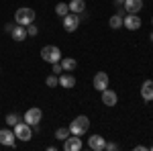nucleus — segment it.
<instances>
[{"label": "nucleus", "instance_id": "423d86ee", "mask_svg": "<svg viewBox=\"0 0 153 151\" xmlns=\"http://www.w3.org/2000/svg\"><path fill=\"white\" fill-rule=\"evenodd\" d=\"M41 116H43L41 108H29V110L25 112L23 121L27 123V125H31V127H37V125L41 123Z\"/></svg>", "mask_w": 153, "mask_h": 151}, {"label": "nucleus", "instance_id": "f8f14e48", "mask_svg": "<svg viewBox=\"0 0 153 151\" xmlns=\"http://www.w3.org/2000/svg\"><path fill=\"white\" fill-rule=\"evenodd\" d=\"M117 102H118V96L114 90H110V88L102 90V104L104 106H114Z\"/></svg>", "mask_w": 153, "mask_h": 151}, {"label": "nucleus", "instance_id": "b1692460", "mask_svg": "<svg viewBox=\"0 0 153 151\" xmlns=\"http://www.w3.org/2000/svg\"><path fill=\"white\" fill-rule=\"evenodd\" d=\"M37 33H39V29L35 27V23H31L29 27H27V35H31V37H35Z\"/></svg>", "mask_w": 153, "mask_h": 151}, {"label": "nucleus", "instance_id": "7ed1b4c3", "mask_svg": "<svg viewBox=\"0 0 153 151\" xmlns=\"http://www.w3.org/2000/svg\"><path fill=\"white\" fill-rule=\"evenodd\" d=\"M41 59L47 63H57L61 59V49L57 45H45L41 49Z\"/></svg>", "mask_w": 153, "mask_h": 151}, {"label": "nucleus", "instance_id": "ddd939ff", "mask_svg": "<svg viewBox=\"0 0 153 151\" xmlns=\"http://www.w3.org/2000/svg\"><path fill=\"white\" fill-rule=\"evenodd\" d=\"M123 8L129 12V14H139V10L143 8V0H125Z\"/></svg>", "mask_w": 153, "mask_h": 151}, {"label": "nucleus", "instance_id": "a878e982", "mask_svg": "<svg viewBox=\"0 0 153 151\" xmlns=\"http://www.w3.org/2000/svg\"><path fill=\"white\" fill-rule=\"evenodd\" d=\"M104 149H106V151H114V149H117V143H110V141H106V143H104Z\"/></svg>", "mask_w": 153, "mask_h": 151}, {"label": "nucleus", "instance_id": "cd10ccee", "mask_svg": "<svg viewBox=\"0 0 153 151\" xmlns=\"http://www.w3.org/2000/svg\"><path fill=\"white\" fill-rule=\"evenodd\" d=\"M114 2H117V4H120V6L125 4V0H114Z\"/></svg>", "mask_w": 153, "mask_h": 151}, {"label": "nucleus", "instance_id": "39448f33", "mask_svg": "<svg viewBox=\"0 0 153 151\" xmlns=\"http://www.w3.org/2000/svg\"><path fill=\"white\" fill-rule=\"evenodd\" d=\"M82 23V16L80 14H76V12H68L65 16H63V29L68 31V33H74L78 27Z\"/></svg>", "mask_w": 153, "mask_h": 151}, {"label": "nucleus", "instance_id": "c756f323", "mask_svg": "<svg viewBox=\"0 0 153 151\" xmlns=\"http://www.w3.org/2000/svg\"><path fill=\"white\" fill-rule=\"evenodd\" d=\"M151 25H153V19H151Z\"/></svg>", "mask_w": 153, "mask_h": 151}, {"label": "nucleus", "instance_id": "f03ea898", "mask_svg": "<svg viewBox=\"0 0 153 151\" xmlns=\"http://www.w3.org/2000/svg\"><path fill=\"white\" fill-rule=\"evenodd\" d=\"M35 10L33 8H29V6H23V8H19V10L14 12V23L16 25H23V27H29L31 23H35Z\"/></svg>", "mask_w": 153, "mask_h": 151}, {"label": "nucleus", "instance_id": "a211bd4d", "mask_svg": "<svg viewBox=\"0 0 153 151\" xmlns=\"http://www.w3.org/2000/svg\"><path fill=\"white\" fill-rule=\"evenodd\" d=\"M70 12H76V14H82L84 12V8H86V2L84 0H71L70 4Z\"/></svg>", "mask_w": 153, "mask_h": 151}, {"label": "nucleus", "instance_id": "6ab92c4d", "mask_svg": "<svg viewBox=\"0 0 153 151\" xmlns=\"http://www.w3.org/2000/svg\"><path fill=\"white\" fill-rule=\"evenodd\" d=\"M108 25H110V29H120L123 27V16L120 14H112L108 19Z\"/></svg>", "mask_w": 153, "mask_h": 151}, {"label": "nucleus", "instance_id": "dca6fc26", "mask_svg": "<svg viewBox=\"0 0 153 151\" xmlns=\"http://www.w3.org/2000/svg\"><path fill=\"white\" fill-rule=\"evenodd\" d=\"M59 86L61 88H74L76 86V78L74 76H70V74H59Z\"/></svg>", "mask_w": 153, "mask_h": 151}, {"label": "nucleus", "instance_id": "c85d7f7f", "mask_svg": "<svg viewBox=\"0 0 153 151\" xmlns=\"http://www.w3.org/2000/svg\"><path fill=\"white\" fill-rule=\"evenodd\" d=\"M149 39H151V41H153V33H151V37H149Z\"/></svg>", "mask_w": 153, "mask_h": 151}, {"label": "nucleus", "instance_id": "9b49d317", "mask_svg": "<svg viewBox=\"0 0 153 151\" xmlns=\"http://www.w3.org/2000/svg\"><path fill=\"white\" fill-rule=\"evenodd\" d=\"M141 98L145 102H151L153 100V80H145L141 84Z\"/></svg>", "mask_w": 153, "mask_h": 151}, {"label": "nucleus", "instance_id": "9d476101", "mask_svg": "<svg viewBox=\"0 0 153 151\" xmlns=\"http://www.w3.org/2000/svg\"><path fill=\"white\" fill-rule=\"evenodd\" d=\"M92 84H94V88L98 92L106 90V88H108V74H106V71H98L94 76V82H92Z\"/></svg>", "mask_w": 153, "mask_h": 151}, {"label": "nucleus", "instance_id": "0eeeda50", "mask_svg": "<svg viewBox=\"0 0 153 151\" xmlns=\"http://www.w3.org/2000/svg\"><path fill=\"white\" fill-rule=\"evenodd\" d=\"M14 143H16L14 131H10V129H0V145H4V147H14Z\"/></svg>", "mask_w": 153, "mask_h": 151}, {"label": "nucleus", "instance_id": "2eb2a0df", "mask_svg": "<svg viewBox=\"0 0 153 151\" xmlns=\"http://www.w3.org/2000/svg\"><path fill=\"white\" fill-rule=\"evenodd\" d=\"M10 35H12V39H14V41H25V39H27V27L14 23V29L10 31Z\"/></svg>", "mask_w": 153, "mask_h": 151}, {"label": "nucleus", "instance_id": "5701e85b", "mask_svg": "<svg viewBox=\"0 0 153 151\" xmlns=\"http://www.w3.org/2000/svg\"><path fill=\"white\" fill-rule=\"evenodd\" d=\"M4 121H6V125H10V127H14V125H16L19 121H21V116H19V115H14V112H8Z\"/></svg>", "mask_w": 153, "mask_h": 151}, {"label": "nucleus", "instance_id": "393cba45", "mask_svg": "<svg viewBox=\"0 0 153 151\" xmlns=\"http://www.w3.org/2000/svg\"><path fill=\"white\" fill-rule=\"evenodd\" d=\"M51 65H53V74H55V76H59V74H61V71H63V68H61V63H51Z\"/></svg>", "mask_w": 153, "mask_h": 151}, {"label": "nucleus", "instance_id": "412c9836", "mask_svg": "<svg viewBox=\"0 0 153 151\" xmlns=\"http://www.w3.org/2000/svg\"><path fill=\"white\" fill-rule=\"evenodd\" d=\"M55 12H57L59 16L63 19V16H65V14L70 12V6H68L65 2H59V4H55Z\"/></svg>", "mask_w": 153, "mask_h": 151}, {"label": "nucleus", "instance_id": "aec40b11", "mask_svg": "<svg viewBox=\"0 0 153 151\" xmlns=\"http://www.w3.org/2000/svg\"><path fill=\"white\" fill-rule=\"evenodd\" d=\"M70 135H71V133H70V127H59L57 131H55V139H59V141H65Z\"/></svg>", "mask_w": 153, "mask_h": 151}, {"label": "nucleus", "instance_id": "4be33fe9", "mask_svg": "<svg viewBox=\"0 0 153 151\" xmlns=\"http://www.w3.org/2000/svg\"><path fill=\"white\" fill-rule=\"evenodd\" d=\"M45 84H47L49 88H55V86H59V76H55V74L47 76V78H45Z\"/></svg>", "mask_w": 153, "mask_h": 151}, {"label": "nucleus", "instance_id": "bb28decb", "mask_svg": "<svg viewBox=\"0 0 153 151\" xmlns=\"http://www.w3.org/2000/svg\"><path fill=\"white\" fill-rule=\"evenodd\" d=\"M4 29H6V31H8V33H10L12 29H14V23H6V27H4Z\"/></svg>", "mask_w": 153, "mask_h": 151}, {"label": "nucleus", "instance_id": "20e7f679", "mask_svg": "<svg viewBox=\"0 0 153 151\" xmlns=\"http://www.w3.org/2000/svg\"><path fill=\"white\" fill-rule=\"evenodd\" d=\"M12 131H14V137L21 139V141H31V137H33L31 125H27L25 121H19V123L12 127Z\"/></svg>", "mask_w": 153, "mask_h": 151}, {"label": "nucleus", "instance_id": "1a4fd4ad", "mask_svg": "<svg viewBox=\"0 0 153 151\" xmlns=\"http://www.w3.org/2000/svg\"><path fill=\"white\" fill-rule=\"evenodd\" d=\"M82 149V139L78 135H70L63 141V151H80Z\"/></svg>", "mask_w": 153, "mask_h": 151}, {"label": "nucleus", "instance_id": "f257e3e1", "mask_svg": "<svg viewBox=\"0 0 153 151\" xmlns=\"http://www.w3.org/2000/svg\"><path fill=\"white\" fill-rule=\"evenodd\" d=\"M88 129H90V118L88 116H76L74 121L70 123V133L71 135H78V137H82V135H86L88 133Z\"/></svg>", "mask_w": 153, "mask_h": 151}, {"label": "nucleus", "instance_id": "f3484780", "mask_svg": "<svg viewBox=\"0 0 153 151\" xmlns=\"http://www.w3.org/2000/svg\"><path fill=\"white\" fill-rule=\"evenodd\" d=\"M59 63H61L63 71H71V70H76V65H78V61H76L74 57H61Z\"/></svg>", "mask_w": 153, "mask_h": 151}, {"label": "nucleus", "instance_id": "4468645a", "mask_svg": "<svg viewBox=\"0 0 153 151\" xmlns=\"http://www.w3.org/2000/svg\"><path fill=\"white\" fill-rule=\"evenodd\" d=\"M104 143H106V139L102 135H92V137L88 139V147L94 149V151H102L104 149Z\"/></svg>", "mask_w": 153, "mask_h": 151}, {"label": "nucleus", "instance_id": "6e6552de", "mask_svg": "<svg viewBox=\"0 0 153 151\" xmlns=\"http://www.w3.org/2000/svg\"><path fill=\"white\" fill-rule=\"evenodd\" d=\"M123 27H127L129 31H139L141 29L139 14H127V16H123Z\"/></svg>", "mask_w": 153, "mask_h": 151}, {"label": "nucleus", "instance_id": "7c9ffc66", "mask_svg": "<svg viewBox=\"0 0 153 151\" xmlns=\"http://www.w3.org/2000/svg\"><path fill=\"white\" fill-rule=\"evenodd\" d=\"M151 149H153V145H151Z\"/></svg>", "mask_w": 153, "mask_h": 151}]
</instances>
